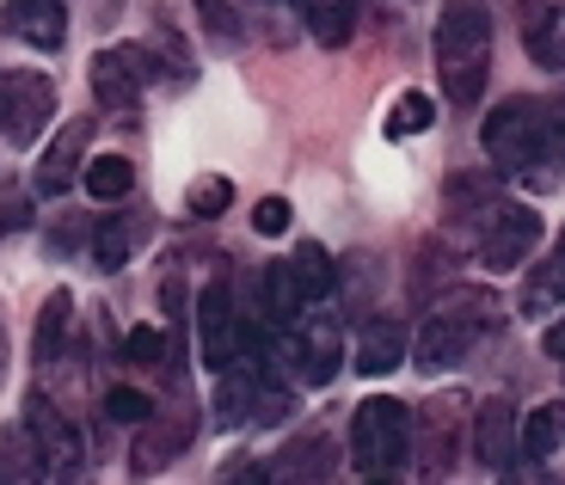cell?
<instances>
[{
    "label": "cell",
    "instance_id": "cell-38",
    "mask_svg": "<svg viewBox=\"0 0 565 485\" xmlns=\"http://www.w3.org/2000/svg\"><path fill=\"white\" fill-rule=\"evenodd\" d=\"M553 265H559V271H565V228H559V258H553Z\"/></svg>",
    "mask_w": 565,
    "mask_h": 485
},
{
    "label": "cell",
    "instance_id": "cell-23",
    "mask_svg": "<svg viewBox=\"0 0 565 485\" xmlns=\"http://www.w3.org/2000/svg\"><path fill=\"white\" fill-rule=\"evenodd\" d=\"M86 191H93V203H124L136 191V166L124 154H99L86 166Z\"/></svg>",
    "mask_w": 565,
    "mask_h": 485
},
{
    "label": "cell",
    "instance_id": "cell-31",
    "mask_svg": "<svg viewBox=\"0 0 565 485\" xmlns=\"http://www.w3.org/2000/svg\"><path fill=\"white\" fill-rule=\"evenodd\" d=\"M105 412H111L117 424H141V418L154 412V400H148L141 387H111V394H105Z\"/></svg>",
    "mask_w": 565,
    "mask_h": 485
},
{
    "label": "cell",
    "instance_id": "cell-10",
    "mask_svg": "<svg viewBox=\"0 0 565 485\" xmlns=\"http://www.w3.org/2000/svg\"><path fill=\"white\" fill-rule=\"evenodd\" d=\"M289 363H296L301 381L326 387L332 375L344 369V326H339L332 314L296 320V326H289Z\"/></svg>",
    "mask_w": 565,
    "mask_h": 485
},
{
    "label": "cell",
    "instance_id": "cell-12",
    "mask_svg": "<svg viewBox=\"0 0 565 485\" xmlns=\"http://www.w3.org/2000/svg\"><path fill=\"white\" fill-rule=\"evenodd\" d=\"M437 62H492V13L461 0L437 19Z\"/></svg>",
    "mask_w": 565,
    "mask_h": 485
},
{
    "label": "cell",
    "instance_id": "cell-7",
    "mask_svg": "<svg viewBox=\"0 0 565 485\" xmlns=\"http://www.w3.org/2000/svg\"><path fill=\"white\" fill-rule=\"evenodd\" d=\"M25 436H31V455H38V473H50V479L81 473L86 443H81V430L68 424V412H62L50 394H31L25 400Z\"/></svg>",
    "mask_w": 565,
    "mask_h": 485
},
{
    "label": "cell",
    "instance_id": "cell-16",
    "mask_svg": "<svg viewBox=\"0 0 565 485\" xmlns=\"http://www.w3.org/2000/svg\"><path fill=\"white\" fill-rule=\"evenodd\" d=\"M191 443V412H179V418H167L154 406V412L141 418V436H136V449H129V473H160L167 461H179V449Z\"/></svg>",
    "mask_w": 565,
    "mask_h": 485
},
{
    "label": "cell",
    "instance_id": "cell-22",
    "mask_svg": "<svg viewBox=\"0 0 565 485\" xmlns=\"http://www.w3.org/2000/svg\"><path fill=\"white\" fill-rule=\"evenodd\" d=\"M301 19L326 50H344L351 43V0H301Z\"/></svg>",
    "mask_w": 565,
    "mask_h": 485
},
{
    "label": "cell",
    "instance_id": "cell-19",
    "mask_svg": "<svg viewBox=\"0 0 565 485\" xmlns=\"http://www.w3.org/2000/svg\"><path fill=\"white\" fill-rule=\"evenodd\" d=\"M68 326H74V295L68 289H50V301L38 308V326H31V357L43 369L68 357Z\"/></svg>",
    "mask_w": 565,
    "mask_h": 485
},
{
    "label": "cell",
    "instance_id": "cell-35",
    "mask_svg": "<svg viewBox=\"0 0 565 485\" xmlns=\"http://www.w3.org/2000/svg\"><path fill=\"white\" fill-rule=\"evenodd\" d=\"M541 351H547V357L565 369V320H553V326H547V338H541Z\"/></svg>",
    "mask_w": 565,
    "mask_h": 485
},
{
    "label": "cell",
    "instance_id": "cell-21",
    "mask_svg": "<svg viewBox=\"0 0 565 485\" xmlns=\"http://www.w3.org/2000/svg\"><path fill=\"white\" fill-rule=\"evenodd\" d=\"M559 443H565V400H547V406H535V412L516 418V455L523 461L541 467Z\"/></svg>",
    "mask_w": 565,
    "mask_h": 485
},
{
    "label": "cell",
    "instance_id": "cell-8",
    "mask_svg": "<svg viewBox=\"0 0 565 485\" xmlns=\"http://www.w3.org/2000/svg\"><path fill=\"white\" fill-rule=\"evenodd\" d=\"M246 338H253V326H246L241 308H234V289L210 283L198 295V357H203V369H227V363L246 351Z\"/></svg>",
    "mask_w": 565,
    "mask_h": 485
},
{
    "label": "cell",
    "instance_id": "cell-2",
    "mask_svg": "<svg viewBox=\"0 0 565 485\" xmlns=\"http://www.w3.org/2000/svg\"><path fill=\"white\" fill-rule=\"evenodd\" d=\"M492 301L498 295H480V289H455L437 314L424 320L418 338H412V363H418L424 375H443V369H455V363H467V351L480 344L486 320H492Z\"/></svg>",
    "mask_w": 565,
    "mask_h": 485
},
{
    "label": "cell",
    "instance_id": "cell-9",
    "mask_svg": "<svg viewBox=\"0 0 565 485\" xmlns=\"http://www.w3.org/2000/svg\"><path fill=\"white\" fill-rule=\"evenodd\" d=\"M148 74H154V50H148V43H117V50H99V56H93L86 80H93V99H99L105 111H129V105L141 99Z\"/></svg>",
    "mask_w": 565,
    "mask_h": 485
},
{
    "label": "cell",
    "instance_id": "cell-4",
    "mask_svg": "<svg viewBox=\"0 0 565 485\" xmlns=\"http://www.w3.org/2000/svg\"><path fill=\"white\" fill-rule=\"evenodd\" d=\"M461 424H467V394H437L412 412V455L424 479H449L461 461Z\"/></svg>",
    "mask_w": 565,
    "mask_h": 485
},
{
    "label": "cell",
    "instance_id": "cell-30",
    "mask_svg": "<svg viewBox=\"0 0 565 485\" xmlns=\"http://www.w3.org/2000/svg\"><path fill=\"white\" fill-rule=\"evenodd\" d=\"M198 19H203V31H210V37H222V43H234L246 31V19L234 13L227 0H198Z\"/></svg>",
    "mask_w": 565,
    "mask_h": 485
},
{
    "label": "cell",
    "instance_id": "cell-20",
    "mask_svg": "<svg viewBox=\"0 0 565 485\" xmlns=\"http://www.w3.org/2000/svg\"><path fill=\"white\" fill-rule=\"evenodd\" d=\"M289 265V277H296V295L308 301V308H320L332 289H339V265H332V252L326 246H313V240H301L296 252L282 258Z\"/></svg>",
    "mask_w": 565,
    "mask_h": 485
},
{
    "label": "cell",
    "instance_id": "cell-24",
    "mask_svg": "<svg viewBox=\"0 0 565 485\" xmlns=\"http://www.w3.org/2000/svg\"><path fill=\"white\" fill-rule=\"evenodd\" d=\"M559 295H565V271H559V265H541V271L523 277L516 314H523V320H541V314H553V308H559Z\"/></svg>",
    "mask_w": 565,
    "mask_h": 485
},
{
    "label": "cell",
    "instance_id": "cell-37",
    "mask_svg": "<svg viewBox=\"0 0 565 485\" xmlns=\"http://www.w3.org/2000/svg\"><path fill=\"white\" fill-rule=\"evenodd\" d=\"M0 381H7V320H0Z\"/></svg>",
    "mask_w": 565,
    "mask_h": 485
},
{
    "label": "cell",
    "instance_id": "cell-11",
    "mask_svg": "<svg viewBox=\"0 0 565 485\" xmlns=\"http://www.w3.org/2000/svg\"><path fill=\"white\" fill-rule=\"evenodd\" d=\"M516 406L504 400V394H492V400L473 406V461H480L486 473H510L516 467Z\"/></svg>",
    "mask_w": 565,
    "mask_h": 485
},
{
    "label": "cell",
    "instance_id": "cell-1",
    "mask_svg": "<svg viewBox=\"0 0 565 485\" xmlns=\"http://www.w3.org/2000/svg\"><path fill=\"white\" fill-rule=\"evenodd\" d=\"M351 467L363 479H394L412 467V412L394 394H369L351 412Z\"/></svg>",
    "mask_w": 565,
    "mask_h": 485
},
{
    "label": "cell",
    "instance_id": "cell-29",
    "mask_svg": "<svg viewBox=\"0 0 565 485\" xmlns=\"http://www.w3.org/2000/svg\"><path fill=\"white\" fill-rule=\"evenodd\" d=\"M227 203H234V185H227L222 172H203V179H191V191H184V209L191 215H222Z\"/></svg>",
    "mask_w": 565,
    "mask_h": 485
},
{
    "label": "cell",
    "instance_id": "cell-15",
    "mask_svg": "<svg viewBox=\"0 0 565 485\" xmlns=\"http://www.w3.org/2000/svg\"><path fill=\"white\" fill-rule=\"evenodd\" d=\"M86 142H93V117H74V123H62V136L50 142V154L38 160V172H31L38 197H62V191L74 185V172H81Z\"/></svg>",
    "mask_w": 565,
    "mask_h": 485
},
{
    "label": "cell",
    "instance_id": "cell-6",
    "mask_svg": "<svg viewBox=\"0 0 565 485\" xmlns=\"http://www.w3.org/2000/svg\"><path fill=\"white\" fill-rule=\"evenodd\" d=\"M50 111H56V80L38 68H7L0 74V136L13 148H31L43 136V123H50Z\"/></svg>",
    "mask_w": 565,
    "mask_h": 485
},
{
    "label": "cell",
    "instance_id": "cell-5",
    "mask_svg": "<svg viewBox=\"0 0 565 485\" xmlns=\"http://www.w3.org/2000/svg\"><path fill=\"white\" fill-rule=\"evenodd\" d=\"M529 252H541V215L529 209V203H504V197H498V209L486 215V228H480V246H473L480 271H492V277L523 271Z\"/></svg>",
    "mask_w": 565,
    "mask_h": 485
},
{
    "label": "cell",
    "instance_id": "cell-26",
    "mask_svg": "<svg viewBox=\"0 0 565 485\" xmlns=\"http://www.w3.org/2000/svg\"><path fill=\"white\" fill-rule=\"evenodd\" d=\"M270 473H282V479H289V473H296V479H320V473H332V436H326V430H308V436L289 449V461L270 467Z\"/></svg>",
    "mask_w": 565,
    "mask_h": 485
},
{
    "label": "cell",
    "instance_id": "cell-17",
    "mask_svg": "<svg viewBox=\"0 0 565 485\" xmlns=\"http://www.w3.org/2000/svg\"><path fill=\"white\" fill-rule=\"evenodd\" d=\"M523 50L535 68H565V0H529L523 7Z\"/></svg>",
    "mask_w": 565,
    "mask_h": 485
},
{
    "label": "cell",
    "instance_id": "cell-36",
    "mask_svg": "<svg viewBox=\"0 0 565 485\" xmlns=\"http://www.w3.org/2000/svg\"><path fill=\"white\" fill-rule=\"evenodd\" d=\"M160 301H167V320L179 326V320H184V289H179V283H167V289H160Z\"/></svg>",
    "mask_w": 565,
    "mask_h": 485
},
{
    "label": "cell",
    "instance_id": "cell-3",
    "mask_svg": "<svg viewBox=\"0 0 565 485\" xmlns=\"http://www.w3.org/2000/svg\"><path fill=\"white\" fill-rule=\"evenodd\" d=\"M222 375V387H215V424L222 430H253V424H277L282 412H289V394H282V381H270V363L265 351H253V357H234Z\"/></svg>",
    "mask_w": 565,
    "mask_h": 485
},
{
    "label": "cell",
    "instance_id": "cell-13",
    "mask_svg": "<svg viewBox=\"0 0 565 485\" xmlns=\"http://www.w3.org/2000/svg\"><path fill=\"white\" fill-rule=\"evenodd\" d=\"M406 351H412V332H406V320H394V314H369L363 326H356V375H394L399 363H406Z\"/></svg>",
    "mask_w": 565,
    "mask_h": 485
},
{
    "label": "cell",
    "instance_id": "cell-14",
    "mask_svg": "<svg viewBox=\"0 0 565 485\" xmlns=\"http://www.w3.org/2000/svg\"><path fill=\"white\" fill-rule=\"evenodd\" d=\"M0 25L31 50H62L68 43V0H7Z\"/></svg>",
    "mask_w": 565,
    "mask_h": 485
},
{
    "label": "cell",
    "instance_id": "cell-34",
    "mask_svg": "<svg viewBox=\"0 0 565 485\" xmlns=\"http://www.w3.org/2000/svg\"><path fill=\"white\" fill-rule=\"evenodd\" d=\"M81 240H86V222H81V215H68V222H56V234H50V258H68Z\"/></svg>",
    "mask_w": 565,
    "mask_h": 485
},
{
    "label": "cell",
    "instance_id": "cell-33",
    "mask_svg": "<svg viewBox=\"0 0 565 485\" xmlns=\"http://www.w3.org/2000/svg\"><path fill=\"white\" fill-rule=\"evenodd\" d=\"M25 222H31V203H25V191H0V234L25 228Z\"/></svg>",
    "mask_w": 565,
    "mask_h": 485
},
{
    "label": "cell",
    "instance_id": "cell-27",
    "mask_svg": "<svg viewBox=\"0 0 565 485\" xmlns=\"http://www.w3.org/2000/svg\"><path fill=\"white\" fill-rule=\"evenodd\" d=\"M437 74H443V99L449 105H480L486 62H437Z\"/></svg>",
    "mask_w": 565,
    "mask_h": 485
},
{
    "label": "cell",
    "instance_id": "cell-25",
    "mask_svg": "<svg viewBox=\"0 0 565 485\" xmlns=\"http://www.w3.org/2000/svg\"><path fill=\"white\" fill-rule=\"evenodd\" d=\"M172 351H179V338H167V332H154V326H136L124 338V357L136 363V369H172L179 375V357H172Z\"/></svg>",
    "mask_w": 565,
    "mask_h": 485
},
{
    "label": "cell",
    "instance_id": "cell-32",
    "mask_svg": "<svg viewBox=\"0 0 565 485\" xmlns=\"http://www.w3.org/2000/svg\"><path fill=\"white\" fill-rule=\"evenodd\" d=\"M253 228L265 234V240H277V234H289V203H282V197H265V203L253 209Z\"/></svg>",
    "mask_w": 565,
    "mask_h": 485
},
{
    "label": "cell",
    "instance_id": "cell-18",
    "mask_svg": "<svg viewBox=\"0 0 565 485\" xmlns=\"http://www.w3.org/2000/svg\"><path fill=\"white\" fill-rule=\"evenodd\" d=\"M148 234H154V215L129 209V215H111V222H99V228H93V240H86V252H93V265H99V271H124L129 252H136Z\"/></svg>",
    "mask_w": 565,
    "mask_h": 485
},
{
    "label": "cell",
    "instance_id": "cell-28",
    "mask_svg": "<svg viewBox=\"0 0 565 485\" xmlns=\"http://www.w3.org/2000/svg\"><path fill=\"white\" fill-rule=\"evenodd\" d=\"M430 123H437V105H430V93H399L394 111H387V136H424Z\"/></svg>",
    "mask_w": 565,
    "mask_h": 485
}]
</instances>
